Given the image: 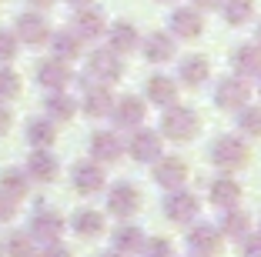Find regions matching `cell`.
<instances>
[{
    "mask_svg": "<svg viewBox=\"0 0 261 257\" xmlns=\"http://www.w3.org/2000/svg\"><path fill=\"white\" fill-rule=\"evenodd\" d=\"M158 134H161L164 140H174V144H191L194 137L201 134V113L194 110V107H188V104L164 107Z\"/></svg>",
    "mask_w": 261,
    "mask_h": 257,
    "instance_id": "1",
    "label": "cell"
},
{
    "mask_svg": "<svg viewBox=\"0 0 261 257\" xmlns=\"http://www.w3.org/2000/svg\"><path fill=\"white\" fill-rule=\"evenodd\" d=\"M211 164L221 170V174H234L241 167H248L251 160V144H248V137L241 134H218L211 140V151H207Z\"/></svg>",
    "mask_w": 261,
    "mask_h": 257,
    "instance_id": "2",
    "label": "cell"
},
{
    "mask_svg": "<svg viewBox=\"0 0 261 257\" xmlns=\"http://www.w3.org/2000/svg\"><path fill=\"white\" fill-rule=\"evenodd\" d=\"M124 74V61L121 53H114L111 47H100L87 57V67H84V80L87 83H100V87H111L114 80H121Z\"/></svg>",
    "mask_w": 261,
    "mask_h": 257,
    "instance_id": "3",
    "label": "cell"
},
{
    "mask_svg": "<svg viewBox=\"0 0 261 257\" xmlns=\"http://www.w3.org/2000/svg\"><path fill=\"white\" fill-rule=\"evenodd\" d=\"M161 211L171 224H194L201 217V201L194 190L188 187H177V190H164V201H161Z\"/></svg>",
    "mask_w": 261,
    "mask_h": 257,
    "instance_id": "4",
    "label": "cell"
},
{
    "mask_svg": "<svg viewBox=\"0 0 261 257\" xmlns=\"http://www.w3.org/2000/svg\"><path fill=\"white\" fill-rule=\"evenodd\" d=\"M124 154L130 160H138V164H154L164 154V137L151 127H134L127 144H124Z\"/></svg>",
    "mask_w": 261,
    "mask_h": 257,
    "instance_id": "5",
    "label": "cell"
},
{
    "mask_svg": "<svg viewBox=\"0 0 261 257\" xmlns=\"http://www.w3.org/2000/svg\"><path fill=\"white\" fill-rule=\"evenodd\" d=\"M141 204H144V197H141L138 184L117 181V184L108 187V214H114L117 220H130L141 211Z\"/></svg>",
    "mask_w": 261,
    "mask_h": 257,
    "instance_id": "6",
    "label": "cell"
},
{
    "mask_svg": "<svg viewBox=\"0 0 261 257\" xmlns=\"http://www.w3.org/2000/svg\"><path fill=\"white\" fill-rule=\"evenodd\" d=\"M151 167H154V170H151L154 184H158V187H164V190L185 187L188 177H191V167H188V160L177 157V154H161V157L154 160Z\"/></svg>",
    "mask_w": 261,
    "mask_h": 257,
    "instance_id": "7",
    "label": "cell"
},
{
    "mask_svg": "<svg viewBox=\"0 0 261 257\" xmlns=\"http://www.w3.org/2000/svg\"><path fill=\"white\" fill-rule=\"evenodd\" d=\"M251 104V83L241 80V77H224V80H218L215 87V107L224 113H238L241 107Z\"/></svg>",
    "mask_w": 261,
    "mask_h": 257,
    "instance_id": "8",
    "label": "cell"
},
{
    "mask_svg": "<svg viewBox=\"0 0 261 257\" xmlns=\"http://www.w3.org/2000/svg\"><path fill=\"white\" fill-rule=\"evenodd\" d=\"M108 117L114 121V127H117V130L144 127V121H147V104H144V97L124 94V97H114V107H111Z\"/></svg>",
    "mask_w": 261,
    "mask_h": 257,
    "instance_id": "9",
    "label": "cell"
},
{
    "mask_svg": "<svg viewBox=\"0 0 261 257\" xmlns=\"http://www.w3.org/2000/svg\"><path fill=\"white\" fill-rule=\"evenodd\" d=\"M188 247L198 257H218L224 250V237L218 231V224H204V220L188 224Z\"/></svg>",
    "mask_w": 261,
    "mask_h": 257,
    "instance_id": "10",
    "label": "cell"
},
{
    "mask_svg": "<svg viewBox=\"0 0 261 257\" xmlns=\"http://www.w3.org/2000/svg\"><path fill=\"white\" fill-rule=\"evenodd\" d=\"M64 227H67V220H64L54 207H37V211L31 214V227H27V234H31L37 244H54V241H61Z\"/></svg>",
    "mask_w": 261,
    "mask_h": 257,
    "instance_id": "11",
    "label": "cell"
},
{
    "mask_svg": "<svg viewBox=\"0 0 261 257\" xmlns=\"http://www.w3.org/2000/svg\"><path fill=\"white\" fill-rule=\"evenodd\" d=\"M70 184H74L77 194H100V190L108 187V174H104V164L97 160H77L74 170H70Z\"/></svg>",
    "mask_w": 261,
    "mask_h": 257,
    "instance_id": "12",
    "label": "cell"
},
{
    "mask_svg": "<svg viewBox=\"0 0 261 257\" xmlns=\"http://www.w3.org/2000/svg\"><path fill=\"white\" fill-rule=\"evenodd\" d=\"M168 27L174 40H198L204 34V14L194 7H177V10H171Z\"/></svg>",
    "mask_w": 261,
    "mask_h": 257,
    "instance_id": "13",
    "label": "cell"
},
{
    "mask_svg": "<svg viewBox=\"0 0 261 257\" xmlns=\"http://www.w3.org/2000/svg\"><path fill=\"white\" fill-rule=\"evenodd\" d=\"M87 151H91V160H97V164H117L124 157V137L117 130H94Z\"/></svg>",
    "mask_w": 261,
    "mask_h": 257,
    "instance_id": "14",
    "label": "cell"
},
{
    "mask_svg": "<svg viewBox=\"0 0 261 257\" xmlns=\"http://www.w3.org/2000/svg\"><path fill=\"white\" fill-rule=\"evenodd\" d=\"M104 31H108V17H104V10L77 7L74 23H70V34H74L77 40H97V37H104Z\"/></svg>",
    "mask_w": 261,
    "mask_h": 257,
    "instance_id": "15",
    "label": "cell"
},
{
    "mask_svg": "<svg viewBox=\"0 0 261 257\" xmlns=\"http://www.w3.org/2000/svg\"><path fill=\"white\" fill-rule=\"evenodd\" d=\"M177 94H181V87H177L174 77L168 74H151L144 80V104H154V107H171L177 104Z\"/></svg>",
    "mask_w": 261,
    "mask_h": 257,
    "instance_id": "16",
    "label": "cell"
},
{
    "mask_svg": "<svg viewBox=\"0 0 261 257\" xmlns=\"http://www.w3.org/2000/svg\"><path fill=\"white\" fill-rule=\"evenodd\" d=\"M241 197H245V190H241V184L234 181L231 174H218L215 181L207 184V201H211L218 211H228V207H241Z\"/></svg>",
    "mask_w": 261,
    "mask_h": 257,
    "instance_id": "17",
    "label": "cell"
},
{
    "mask_svg": "<svg viewBox=\"0 0 261 257\" xmlns=\"http://www.w3.org/2000/svg\"><path fill=\"white\" fill-rule=\"evenodd\" d=\"M218 231H221L224 241L241 244L254 231V220H251V214L241 211V207H228V211H221V217H218Z\"/></svg>",
    "mask_w": 261,
    "mask_h": 257,
    "instance_id": "18",
    "label": "cell"
},
{
    "mask_svg": "<svg viewBox=\"0 0 261 257\" xmlns=\"http://www.w3.org/2000/svg\"><path fill=\"white\" fill-rule=\"evenodd\" d=\"M204 80H211V61L201 57V53H191L177 64V87H188V91H198Z\"/></svg>",
    "mask_w": 261,
    "mask_h": 257,
    "instance_id": "19",
    "label": "cell"
},
{
    "mask_svg": "<svg viewBox=\"0 0 261 257\" xmlns=\"http://www.w3.org/2000/svg\"><path fill=\"white\" fill-rule=\"evenodd\" d=\"M141 57H144L147 64H168V61H174V37L171 34H164V31H154V34H147L144 40H141Z\"/></svg>",
    "mask_w": 261,
    "mask_h": 257,
    "instance_id": "20",
    "label": "cell"
},
{
    "mask_svg": "<svg viewBox=\"0 0 261 257\" xmlns=\"http://www.w3.org/2000/svg\"><path fill=\"white\" fill-rule=\"evenodd\" d=\"M144 241H147V234L141 231L138 224H130V220H121V224H117V231L111 234L114 250H117V254H124V257L141 254V250H144Z\"/></svg>",
    "mask_w": 261,
    "mask_h": 257,
    "instance_id": "21",
    "label": "cell"
},
{
    "mask_svg": "<svg viewBox=\"0 0 261 257\" xmlns=\"http://www.w3.org/2000/svg\"><path fill=\"white\" fill-rule=\"evenodd\" d=\"M77 104H81V110H84L87 117L100 121V117H108L111 107H114V94H111V87H100V83H87L84 97L77 100Z\"/></svg>",
    "mask_w": 261,
    "mask_h": 257,
    "instance_id": "22",
    "label": "cell"
},
{
    "mask_svg": "<svg viewBox=\"0 0 261 257\" xmlns=\"http://www.w3.org/2000/svg\"><path fill=\"white\" fill-rule=\"evenodd\" d=\"M70 231H74L77 237L94 241V237H100L104 231H108V220H104L100 211H94V207H81V211L70 214Z\"/></svg>",
    "mask_w": 261,
    "mask_h": 257,
    "instance_id": "23",
    "label": "cell"
},
{
    "mask_svg": "<svg viewBox=\"0 0 261 257\" xmlns=\"http://www.w3.org/2000/svg\"><path fill=\"white\" fill-rule=\"evenodd\" d=\"M231 64H234V77L258 80L261 77V47L258 44H241L238 50L231 53Z\"/></svg>",
    "mask_w": 261,
    "mask_h": 257,
    "instance_id": "24",
    "label": "cell"
},
{
    "mask_svg": "<svg viewBox=\"0 0 261 257\" xmlns=\"http://www.w3.org/2000/svg\"><path fill=\"white\" fill-rule=\"evenodd\" d=\"M27 177L37 184H54L57 174H61V164H57V157L50 151H34L31 157H27Z\"/></svg>",
    "mask_w": 261,
    "mask_h": 257,
    "instance_id": "25",
    "label": "cell"
},
{
    "mask_svg": "<svg viewBox=\"0 0 261 257\" xmlns=\"http://www.w3.org/2000/svg\"><path fill=\"white\" fill-rule=\"evenodd\" d=\"M74 80V74H70V67L64 61H40L37 64V83L40 87H47V91H67V83Z\"/></svg>",
    "mask_w": 261,
    "mask_h": 257,
    "instance_id": "26",
    "label": "cell"
},
{
    "mask_svg": "<svg viewBox=\"0 0 261 257\" xmlns=\"http://www.w3.org/2000/svg\"><path fill=\"white\" fill-rule=\"evenodd\" d=\"M108 47L114 53H130V50H138V44H141V34H138V27H134V23L130 20H117L114 27H108Z\"/></svg>",
    "mask_w": 261,
    "mask_h": 257,
    "instance_id": "27",
    "label": "cell"
},
{
    "mask_svg": "<svg viewBox=\"0 0 261 257\" xmlns=\"http://www.w3.org/2000/svg\"><path fill=\"white\" fill-rule=\"evenodd\" d=\"M50 37V27L40 14H20L17 17V40H23L27 47H37Z\"/></svg>",
    "mask_w": 261,
    "mask_h": 257,
    "instance_id": "28",
    "label": "cell"
},
{
    "mask_svg": "<svg viewBox=\"0 0 261 257\" xmlns=\"http://www.w3.org/2000/svg\"><path fill=\"white\" fill-rule=\"evenodd\" d=\"M23 137H27V144L34 147V151H50L57 140V127L54 121H47V117H34V121H27V127H23Z\"/></svg>",
    "mask_w": 261,
    "mask_h": 257,
    "instance_id": "29",
    "label": "cell"
},
{
    "mask_svg": "<svg viewBox=\"0 0 261 257\" xmlns=\"http://www.w3.org/2000/svg\"><path fill=\"white\" fill-rule=\"evenodd\" d=\"M44 107H47V121L61 124V121H74L81 104H77L67 91H50V94H47V100H44Z\"/></svg>",
    "mask_w": 261,
    "mask_h": 257,
    "instance_id": "30",
    "label": "cell"
},
{
    "mask_svg": "<svg viewBox=\"0 0 261 257\" xmlns=\"http://www.w3.org/2000/svg\"><path fill=\"white\" fill-rule=\"evenodd\" d=\"M27 190H31V177H27V170L23 167H7L4 174H0V194L7 197V201H23L27 197Z\"/></svg>",
    "mask_w": 261,
    "mask_h": 257,
    "instance_id": "31",
    "label": "cell"
},
{
    "mask_svg": "<svg viewBox=\"0 0 261 257\" xmlns=\"http://www.w3.org/2000/svg\"><path fill=\"white\" fill-rule=\"evenodd\" d=\"M47 40H50V53H54V61L70 64V61L81 57V40H77L70 31H57L54 37H47Z\"/></svg>",
    "mask_w": 261,
    "mask_h": 257,
    "instance_id": "32",
    "label": "cell"
},
{
    "mask_svg": "<svg viewBox=\"0 0 261 257\" xmlns=\"http://www.w3.org/2000/svg\"><path fill=\"white\" fill-rule=\"evenodd\" d=\"M221 17L228 27H245L254 17V0H221Z\"/></svg>",
    "mask_w": 261,
    "mask_h": 257,
    "instance_id": "33",
    "label": "cell"
},
{
    "mask_svg": "<svg viewBox=\"0 0 261 257\" xmlns=\"http://www.w3.org/2000/svg\"><path fill=\"white\" fill-rule=\"evenodd\" d=\"M4 257H37V241L27 231H14L4 244Z\"/></svg>",
    "mask_w": 261,
    "mask_h": 257,
    "instance_id": "34",
    "label": "cell"
},
{
    "mask_svg": "<svg viewBox=\"0 0 261 257\" xmlns=\"http://www.w3.org/2000/svg\"><path fill=\"white\" fill-rule=\"evenodd\" d=\"M238 134L241 137H261V107L248 104L238 110Z\"/></svg>",
    "mask_w": 261,
    "mask_h": 257,
    "instance_id": "35",
    "label": "cell"
},
{
    "mask_svg": "<svg viewBox=\"0 0 261 257\" xmlns=\"http://www.w3.org/2000/svg\"><path fill=\"white\" fill-rule=\"evenodd\" d=\"M141 257H177V254H174V244L168 237H147Z\"/></svg>",
    "mask_w": 261,
    "mask_h": 257,
    "instance_id": "36",
    "label": "cell"
},
{
    "mask_svg": "<svg viewBox=\"0 0 261 257\" xmlns=\"http://www.w3.org/2000/svg\"><path fill=\"white\" fill-rule=\"evenodd\" d=\"M20 94V77L10 67H0V100H14Z\"/></svg>",
    "mask_w": 261,
    "mask_h": 257,
    "instance_id": "37",
    "label": "cell"
},
{
    "mask_svg": "<svg viewBox=\"0 0 261 257\" xmlns=\"http://www.w3.org/2000/svg\"><path fill=\"white\" fill-rule=\"evenodd\" d=\"M17 47H20V40H17L14 31H0V61L7 64L17 57Z\"/></svg>",
    "mask_w": 261,
    "mask_h": 257,
    "instance_id": "38",
    "label": "cell"
},
{
    "mask_svg": "<svg viewBox=\"0 0 261 257\" xmlns=\"http://www.w3.org/2000/svg\"><path fill=\"white\" fill-rule=\"evenodd\" d=\"M241 257H261V231L258 234H248L245 241H241Z\"/></svg>",
    "mask_w": 261,
    "mask_h": 257,
    "instance_id": "39",
    "label": "cell"
},
{
    "mask_svg": "<svg viewBox=\"0 0 261 257\" xmlns=\"http://www.w3.org/2000/svg\"><path fill=\"white\" fill-rule=\"evenodd\" d=\"M37 257H74V254H70L61 241H54V244H44V247L37 250Z\"/></svg>",
    "mask_w": 261,
    "mask_h": 257,
    "instance_id": "40",
    "label": "cell"
},
{
    "mask_svg": "<svg viewBox=\"0 0 261 257\" xmlns=\"http://www.w3.org/2000/svg\"><path fill=\"white\" fill-rule=\"evenodd\" d=\"M14 211H17V204H14V201H7V197L0 194V224H7V220L14 217Z\"/></svg>",
    "mask_w": 261,
    "mask_h": 257,
    "instance_id": "41",
    "label": "cell"
},
{
    "mask_svg": "<svg viewBox=\"0 0 261 257\" xmlns=\"http://www.w3.org/2000/svg\"><path fill=\"white\" fill-rule=\"evenodd\" d=\"M10 124H14V113H10V107H4V100H0V134H7Z\"/></svg>",
    "mask_w": 261,
    "mask_h": 257,
    "instance_id": "42",
    "label": "cell"
},
{
    "mask_svg": "<svg viewBox=\"0 0 261 257\" xmlns=\"http://www.w3.org/2000/svg\"><path fill=\"white\" fill-rule=\"evenodd\" d=\"M191 7L204 14V10H218V7H221V0H191Z\"/></svg>",
    "mask_w": 261,
    "mask_h": 257,
    "instance_id": "43",
    "label": "cell"
},
{
    "mask_svg": "<svg viewBox=\"0 0 261 257\" xmlns=\"http://www.w3.org/2000/svg\"><path fill=\"white\" fill-rule=\"evenodd\" d=\"M67 4H74V7H91L94 0H67Z\"/></svg>",
    "mask_w": 261,
    "mask_h": 257,
    "instance_id": "44",
    "label": "cell"
},
{
    "mask_svg": "<svg viewBox=\"0 0 261 257\" xmlns=\"http://www.w3.org/2000/svg\"><path fill=\"white\" fill-rule=\"evenodd\" d=\"M34 7H50V4H54V0H31Z\"/></svg>",
    "mask_w": 261,
    "mask_h": 257,
    "instance_id": "45",
    "label": "cell"
},
{
    "mask_svg": "<svg viewBox=\"0 0 261 257\" xmlns=\"http://www.w3.org/2000/svg\"><path fill=\"white\" fill-rule=\"evenodd\" d=\"M97 257H124V254H117V250L111 247V250H104V254H97Z\"/></svg>",
    "mask_w": 261,
    "mask_h": 257,
    "instance_id": "46",
    "label": "cell"
},
{
    "mask_svg": "<svg viewBox=\"0 0 261 257\" xmlns=\"http://www.w3.org/2000/svg\"><path fill=\"white\" fill-rule=\"evenodd\" d=\"M254 37H258V40H254V44H258V47H261V23H258V34H254Z\"/></svg>",
    "mask_w": 261,
    "mask_h": 257,
    "instance_id": "47",
    "label": "cell"
},
{
    "mask_svg": "<svg viewBox=\"0 0 261 257\" xmlns=\"http://www.w3.org/2000/svg\"><path fill=\"white\" fill-rule=\"evenodd\" d=\"M258 94H261V77H258Z\"/></svg>",
    "mask_w": 261,
    "mask_h": 257,
    "instance_id": "48",
    "label": "cell"
},
{
    "mask_svg": "<svg viewBox=\"0 0 261 257\" xmlns=\"http://www.w3.org/2000/svg\"><path fill=\"white\" fill-rule=\"evenodd\" d=\"M0 257H4V247H0Z\"/></svg>",
    "mask_w": 261,
    "mask_h": 257,
    "instance_id": "49",
    "label": "cell"
},
{
    "mask_svg": "<svg viewBox=\"0 0 261 257\" xmlns=\"http://www.w3.org/2000/svg\"><path fill=\"white\" fill-rule=\"evenodd\" d=\"M258 231H261V220H258Z\"/></svg>",
    "mask_w": 261,
    "mask_h": 257,
    "instance_id": "50",
    "label": "cell"
},
{
    "mask_svg": "<svg viewBox=\"0 0 261 257\" xmlns=\"http://www.w3.org/2000/svg\"><path fill=\"white\" fill-rule=\"evenodd\" d=\"M188 257H198V254H188Z\"/></svg>",
    "mask_w": 261,
    "mask_h": 257,
    "instance_id": "51",
    "label": "cell"
}]
</instances>
